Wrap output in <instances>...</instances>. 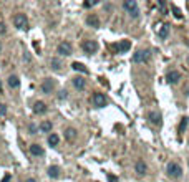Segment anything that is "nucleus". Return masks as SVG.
<instances>
[{"mask_svg": "<svg viewBox=\"0 0 189 182\" xmlns=\"http://www.w3.org/2000/svg\"><path fill=\"white\" fill-rule=\"evenodd\" d=\"M166 174L169 175L171 179H179L182 175V169L178 162H169L168 167H166Z\"/></svg>", "mask_w": 189, "mask_h": 182, "instance_id": "1", "label": "nucleus"}, {"mask_svg": "<svg viewBox=\"0 0 189 182\" xmlns=\"http://www.w3.org/2000/svg\"><path fill=\"white\" fill-rule=\"evenodd\" d=\"M123 8L131 15L133 18H136L139 15V8H138V4H136L134 0H126L125 4H123Z\"/></svg>", "mask_w": 189, "mask_h": 182, "instance_id": "2", "label": "nucleus"}, {"mask_svg": "<svg viewBox=\"0 0 189 182\" xmlns=\"http://www.w3.org/2000/svg\"><path fill=\"white\" fill-rule=\"evenodd\" d=\"M13 25L17 27V28H20V30L27 28V25H28V18H27V15L25 13L13 15Z\"/></svg>", "mask_w": 189, "mask_h": 182, "instance_id": "3", "label": "nucleus"}, {"mask_svg": "<svg viewBox=\"0 0 189 182\" xmlns=\"http://www.w3.org/2000/svg\"><path fill=\"white\" fill-rule=\"evenodd\" d=\"M57 53L60 56H70L72 55V43L70 42H61L57 47Z\"/></svg>", "mask_w": 189, "mask_h": 182, "instance_id": "4", "label": "nucleus"}, {"mask_svg": "<svg viewBox=\"0 0 189 182\" xmlns=\"http://www.w3.org/2000/svg\"><path fill=\"white\" fill-rule=\"evenodd\" d=\"M81 48H83L85 53L93 55V53H96L98 51V42H95V40H86V42H83Z\"/></svg>", "mask_w": 189, "mask_h": 182, "instance_id": "5", "label": "nucleus"}, {"mask_svg": "<svg viewBox=\"0 0 189 182\" xmlns=\"http://www.w3.org/2000/svg\"><path fill=\"white\" fill-rule=\"evenodd\" d=\"M149 56H151L149 50H139L133 55V61H134V63H144V61L149 60Z\"/></svg>", "mask_w": 189, "mask_h": 182, "instance_id": "6", "label": "nucleus"}, {"mask_svg": "<svg viewBox=\"0 0 189 182\" xmlns=\"http://www.w3.org/2000/svg\"><path fill=\"white\" fill-rule=\"evenodd\" d=\"M129 48H131V42H129V40H121L120 43L113 45V50L116 51V53H125V51H128Z\"/></svg>", "mask_w": 189, "mask_h": 182, "instance_id": "7", "label": "nucleus"}, {"mask_svg": "<svg viewBox=\"0 0 189 182\" xmlns=\"http://www.w3.org/2000/svg\"><path fill=\"white\" fill-rule=\"evenodd\" d=\"M93 103H95L96 108H105L106 103H108V100H106V96H105L103 93H95L93 94Z\"/></svg>", "mask_w": 189, "mask_h": 182, "instance_id": "8", "label": "nucleus"}, {"mask_svg": "<svg viewBox=\"0 0 189 182\" xmlns=\"http://www.w3.org/2000/svg\"><path fill=\"white\" fill-rule=\"evenodd\" d=\"M148 119L154 126H161V123H163V116H161L159 111H151L149 114H148Z\"/></svg>", "mask_w": 189, "mask_h": 182, "instance_id": "9", "label": "nucleus"}, {"mask_svg": "<svg viewBox=\"0 0 189 182\" xmlns=\"http://www.w3.org/2000/svg\"><path fill=\"white\" fill-rule=\"evenodd\" d=\"M53 88H55V83L52 81L50 78L43 79V83H42V91H43L45 94H50L52 91H53Z\"/></svg>", "mask_w": 189, "mask_h": 182, "instance_id": "10", "label": "nucleus"}, {"mask_svg": "<svg viewBox=\"0 0 189 182\" xmlns=\"http://www.w3.org/2000/svg\"><path fill=\"white\" fill-rule=\"evenodd\" d=\"M46 111H48V108H46V104L43 103V101H37V103L33 104V113H35V114H45Z\"/></svg>", "mask_w": 189, "mask_h": 182, "instance_id": "11", "label": "nucleus"}, {"mask_svg": "<svg viewBox=\"0 0 189 182\" xmlns=\"http://www.w3.org/2000/svg\"><path fill=\"white\" fill-rule=\"evenodd\" d=\"M179 78H181V75H179V71H176V70H173V71H169L168 75H166V81H168L169 85H174V83H178Z\"/></svg>", "mask_w": 189, "mask_h": 182, "instance_id": "12", "label": "nucleus"}, {"mask_svg": "<svg viewBox=\"0 0 189 182\" xmlns=\"http://www.w3.org/2000/svg\"><path fill=\"white\" fill-rule=\"evenodd\" d=\"M86 23H88L90 27H93V28H100V18H98V15L91 13L86 17Z\"/></svg>", "mask_w": 189, "mask_h": 182, "instance_id": "13", "label": "nucleus"}, {"mask_svg": "<svg viewBox=\"0 0 189 182\" xmlns=\"http://www.w3.org/2000/svg\"><path fill=\"white\" fill-rule=\"evenodd\" d=\"M76 136H78V132H76L75 128H66L65 129V139L66 141H75Z\"/></svg>", "mask_w": 189, "mask_h": 182, "instance_id": "14", "label": "nucleus"}, {"mask_svg": "<svg viewBox=\"0 0 189 182\" xmlns=\"http://www.w3.org/2000/svg\"><path fill=\"white\" fill-rule=\"evenodd\" d=\"M8 86H10L12 89H17V88H20V79H18V76H15V75H10L8 76Z\"/></svg>", "mask_w": 189, "mask_h": 182, "instance_id": "15", "label": "nucleus"}, {"mask_svg": "<svg viewBox=\"0 0 189 182\" xmlns=\"http://www.w3.org/2000/svg\"><path fill=\"white\" fill-rule=\"evenodd\" d=\"M73 86H75L76 89H85V86H86L85 78H81V76H76V78H73Z\"/></svg>", "mask_w": 189, "mask_h": 182, "instance_id": "16", "label": "nucleus"}, {"mask_svg": "<svg viewBox=\"0 0 189 182\" xmlns=\"http://www.w3.org/2000/svg\"><path fill=\"white\" fill-rule=\"evenodd\" d=\"M30 152H32L33 156H43L45 151H43V147L40 146V144H32V146H30Z\"/></svg>", "mask_w": 189, "mask_h": 182, "instance_id": "17", "label": "nucleus"}, {"mask_svg": "<svg viewBox=\"0 0 189 182\" xmlns=\"http://www.w3.org/2000/svg\"><path fill=\"white\" fill-rule=\"evenodd\" d=\"M134 169H136V172H138L139 175H144V174H146V171H148L144 161H138V162H136V167Z\"/></svg>", "mask_w": 189, "mask_h": 182, "instance_id": "18", "label": "nucleus"}, {"mask_svg": "<svg viewBox=\"0 0 189 182\" xmlns=\"http://www.w3.org/2000/svg\"><path fill=\"white\" fill-rule=\"evenodd\" d=\"M48 175H50L52 179H58L60 177V167H58V166H50V167H48Z\"/></svg>", "mask_w": 189, "mask_h": 182, "instance_id": "19", "label": "nucleus"}, {"mask_svg": "<svg viewBox=\"0 0 189 182\" xmlns=\"http://www.w3.org/2000/svg\"><path fill=\"white\" fill-rule=\"evenodd\" d=\"M72 68H73V70H75V71L85 73V75H86V73H88V68H86V66H85V65H83V63H78V61H75V63L72 65Z\"/></svg>", "mask_w": 189, "mask_h": 182, "instance_id": "20", "label": "nucleus"}, {"mask_svg": "<svg viewBox=\"0 0 189 182\" xmlns=\"http://www.w3.org/2000/svg\"><path fill=\"white\" fill-rule=\"evenodd\" d=\"M52 128H53L52 121H42V123H40V131H42V132H50Z\"/></svg>", "mask_w": 189, "mask_h": 182, "instance_id": "21", "label": "nucleus"}, {"mask_svg": "<svg viewBox=\"0 0 189 182\" xmlns=\"http://www.w3.org/2000/svg\"><path fill=\"white\" fill-rule=\"evenodd\" d=\"M50 65H52V68H53V70H60V68L63 66V63H61L60 58H52V60H50Z\"/></svg>", "mask_w": 189, "mask_h": 182, "instance_id": "22", "label": "nucleus"}, {"mask_svg": "<svg viewBox=\"0 0 189 182\" xmlns=\"http://www.w3.org/2000/svg\"><path fill=\"white\" fill-rule=\"evenodd\" d=\"M58 141H60V137H58L57 134H50L48 136V144H50V146H57Z\"/></svg>", "mask_w": 189, "mask_h": 182, "instance_id": "23", "label": "nucleus"}, {"mask_svg": "<svg viewBox=\"0 0 189 182\" xmlns=\"http://www.w3.org/2000/svg\"><path fill=\"white\" fill-rule=\"evenodd\" d=\"M158 33H159L161 38H166V36L169 35V25H163V28H161Z\"/></svg>", "mask_w": 189, "mask_h": 182, "instance_id": "24", "label": "nucleus"}, {"mask_svg": "<svg viewBox=\"0 0 189 182\" xmlns=\"http://www.w3.org/2000/svg\"><path fill=\"white\" fill-rule=\"evenodd\" d=\"M186 126H188V118H182V119H181V124H179V129H178L179 134H182V132H184Z\"/></svg>", "mask_w": 189, "mask_h": 182, "instance_id": "25", "label": "nucleus"}, {"mask_svg": "<svg viewBox=\"0 0 189 182\" xmlns=\"http://www.w3.org/2000/svg\"><path fill=\"white\" fill-rule=\"evenodd\" d=\"M171 10H173V13H174V17L181 20V18H182V13H181V10H179V8L176 7V5H171Z\"/></svg>", "mask_w": 189, "mask_h": 182, "instance_id": "26", "label": "nucleus"}, {"mask_svg": "<svg viewBox=\"0 0 189 182\" xmlns=\"http://www.w3.org/2000/svg\"><path fill=\"white\" fill-rule=\"evenodd\" d=\"M58 98H60V100H66L68 98V91L66 89H61L60 93H58Z\"/></svg>", "mask_w": 189, "mask_h": 182, "instance_id": "27", "label": "nucleus"}, {"mask_svg": "<svg viewBox=\"0 0 189 182\" xmlns=\"http://www.w3.org/2000/svg\"><path fill=\"white\" fill-rule=\"evenodd\" d=\"M28 131H30V134H37V131H38L37 124H30V126H28Z\"/></svg>", "mask_w": 189, "mask_h": 182, "instance_id": "28", "label": "nucleus"}, {"mask_svg": "<svg viewBox=\"0 0 189 182\" xmlns=\"http://www.w3.org/2000/svg\"><path fill=\"white\" fill-rule=\"evenodd\" d=\"M5 114H7V106L0 104V116H5Z\"/></svg>", "mask_w": 189, "mask_h": 182, "instance_id": "29", "label": "nucleus"}, {"mask_svg": "<svg viewBox=\"0 0 189 182\" xmlns=\"http://www.w3.org/2000/svg\"><path fill=\"white\" fill-rule=\"evenodd\" d=\"M108 181L110 182H118V177L116 175H113V174H108Z\"/></svg>", "mask_w": 189, "mask_h": 182, "instance_id": "30", "label": "nucleus"}, {"mask_svg": "<svg viewBox=\"0 0 189 182\" xmlns=\"http://www.w3.org/2000/svg\"><path fill=\"white\" fill-rule=\"evenodd\" d=\"M95 4H96V2H85V4H83V7H85V8H90L91 5H95Z\"/></svg>", "mask_w": 189, "mask_h": 182, "instance_id": "31", "label": "nucleus"}, {"mask_svg": "<svg viewBox=\"0 0 189 182\" xmlns=\"http://www.w3.org/2000/svg\"><path fill=\"white\" fill-rule=\"evenodd\" d=\"M30 60H32V56L25 51V53H23V61H30Z\"/></svg>", "mask_w": 189, "mask_h": 182, "instance_id": "32", "label": "nucleus"}, {"mask_svg": "<svg viewBox=\"0 0 189 182\" xmlns=\"http://www.w3.org/2000/svg\"><path fill=\"white\" fill-rule=\"evenodd\" d=\"M7 32V28H5V23H2V22H0V33H5Z\"/></svg>", "mask_w": 189, "mask_h": 182, "instance_id": "33", "label": "nucleus"}, {"mask_svg": "<svg viewBox=\"0 0 189 182\" xmlns=\"http://www.w3.org/2000/svg\"><path fill=\"white\" fill-rule=\"evenodd\" d=\"M10 179H12V175H10V174H7L4 179H2V182H10Z\"/></svg>", "mask_w": 189, "mask_h": 182, "instance_id": "34", "label": "nucleus"}, {"mask_svg": "<svg viewBox=\"0 0 189 182\" xmlns=\"http://www.w3.org/2000/svg\"><path fill=\"white\" fill-rule=\"evenodd\" d=\"M25 182H37V179H33V177H30V179H27Z\"/></svg>", "mask_w": 189, "mask_h": 182, "instance_id": "35", "label": "nucleus"}, {"mask_svg": "<svg viewBox=\"0 0 189 182\" xmlns=\"http://www.w3.org/2000/svg\"><path fill=\"white\" fill-rule=\"evenodd\" d=\"M0 93H2V81H0Z\"/></svg>", "mask_w": 189, "mask_h": 182, "instance_id": "36", "label": "nucleus"}, {"mask_svg": "<svg viewBox=\"0 0 189 182\" xmlns=\"http://www.w3.org/2000/svg\"><path fill=\"white\" fill-rule=\"evenodd\" d=\"M0 51H2V45H0Z\"/></svg>", "mask_w": 189, "mask_h": 182, "instance_id": "37", "label": "nucleus"}]
</instances>
